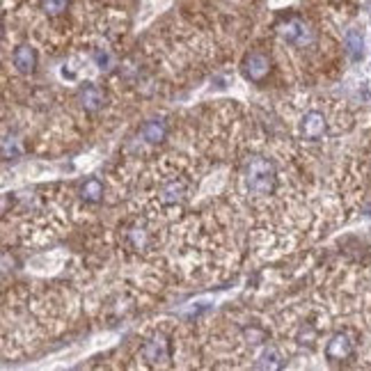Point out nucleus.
Wrapping results in <instances>:
<instances>
[{
	"instance_id": "4",
	"label": "nucleus",
	"mask_w": 371,
	"mask_h": 371,
	"mask_svg": "<svg viewBox=\"0 0 371 371\" xmlns=\"http://www.w3.org/2000/svg\"><path fill=\"white\" fill-rule=\"evenodd\" d=\"M353 351H356V335L349 333V330H342V333H335L330 337V342L326 346V358L328 362H344L353 356Z\"/></svg>"
},
{
	"instance_id": "18",
	"label": "nucleus",
	"mask_w": 371,
	"mask_h": 371,
	"mask_svg": "<svg viewBox=\"0 0 371 371\" xmlns=\"http://www.w3.org/2000/svg\"><path fill=\"white\" fill-rule=\"evenodd\" d=\"M245 337L252 344H261L263 340H266V333H263L261 328H245Z\"/></svg>"
},
{
	"instance_id": "10",
	"label": "nucleus",
	"mask_w": 371,
	"mask_h": 371,
	"mask_svg": "<svg viewBox=\"0 0 371 371\" xmlns=\"http://www.w3.org/2000/svg\"><path fill=\"white\" fill-rule=\"evenodd\" d=\"M168 122L165 119H150L143 124V129H140V136H143L145 143L150 145H159L163 143L165 138H168Z\"/></svg>"
},
{
	"instance_id": "8",
	"label": "nucleus",
	"mask_w": 371,
	"mask_h": 371,
	"mask_svg": "<svg viewBox=\"0 0 371 371\" xmlns=\"http://www.w3.org/2000/svg\"><path fill=\"white\" fill-rule=\"evenodd\" d=\"M78 101L85 112H96L106 106V94L101 87H96L94 82H85L78 89Z\"/></svg>"
},
{
	"instance_id": "11",
	"label": "nucleus",
	"mask_w": 371,
	"mask_h": 371,
	"mask_svg": "<svg viewBox=\"0 0 371 371\" xmlns=\"http://www.w3.org/2000/svg\"><path fill=\"white\" fill-rule=\"evenodd\" d=\"M126 243L131 245V250H138V252L147 250V247L152 245L150 229L145 225H140V222H133L131 227H126Z\"/></svg>"
},
{
	"instance_id": "13",
	"label": "nucleus",
	"mask_w": 371,
	"mask_h": 371,
	"mask_svg": "<svg viewBox=\"0 0 371 371\" xmlns=\"http://www.w3.org/2000/svg\"><path fill=\"white\" fill-rule=\"evenodd\" d=\"M346 53H349L353 62L362 60V55H365V37H362L360 30L346 32Z\"/></svg>"
},
{
	"instance_id": "9",
	"label": "nucleus",
	"mask_w": 371,
	"mask_h": 371,
	"mask_svg": "<svg viewBox=\"0 0 371 371\" xmlns=\"http://www.w3.org/2000/svg\"><path fill=\"white\" fill-rule=\"evenodd\" d=\"M300 133L305 140H319V138H323L326 133V117H323V112H319V110H310V112H305V117L300 119Z\"/></svg>"
},
{
	"instance_id": "17",
	"label": "nucleus",
	"mask_w": 371,
	"mask_h": 371,
	"mask_svg": "<svg viewBox=\"0 0 371 371\" xmlns=\"http://www.w3.org/2000/svg\"><path fill=\"white\" fill-rule=\"evenodd\" d=\"M96 67L101 69V71H112V67H115V60H112V55L108 53V51H96Z\"/></svg>"
},
{
	"instance_id": "6",
	"label": "nucleus",
	"mask_w": 371,
	"mask_h": 371,
	"mask_svg": "<svg viewBox=\"0 0 371 371\" xmlns=\"http://www.w3.org/2000/svg\"><path fill=\"white\" fill-rule=\"evenodd\" d=\"M37 62H39V55H37V51L30 44H21V46L14 48L12 64H14L16 71L23 73V76H30V73H35Z\"/></svg>"
},
{
	"instance_id": "1",
	"label": "nucleus",
	"mask_w": 371,
	"mask_h": 371,
	"mask_svg": "<svg viewBox=\"0 0 371 371\" xmlns=\"http://www.w3.org/2000/svg\"><path fill=\"white\" fill-rule=\"evenodd\" d=\"M243 181H245L247 193H252L257 197L273 195L277 188L275 163L266 159V156H252V159H247V163H245Z\"/></svg>"
},
{
	"instance_id": "12",
	"label": "nucleus",
	"mask_w": 371,
	"mask_h": 371,
	"mask_svg": "<svg viewBox=\"0 0 371 371\" xmlns=\"http://www.w3.org/2000/svg\"><path fill=\"white\" fill-rule=\"evenodd\" d=\"M284 367V358L275 346H268V349L261 351V356L254 362V369H268V371H277Z\"/></svg>"
},
{
	"instance_id": "7",
	"label": "nucleus",
	"mask_w": 371,
	"mask_h": 371,
	"mask_svg": "<svg viewBox=\"0 0 371 371\" xmlns=\"http://www.w3.org/2000/svg\"><path fill=\"white\" fill-rule=\"evenodd\" d=\"M159 200L163 206H177L184 204L188 200V184L184 179H172L168 181L161 191H159Z\"/></svg>"
},
{
	"instance_id": "15",
	"label": "nucleus",
	"mask_w": 371,
	"mask_h": 371,
	"mask_svg": "<svg viewBox=\"0 0 371 371\" xmlns=\"http://www.w3.org/2000/svg\"><path fill=\"white\" fill-rule=\"evenodd\" d=\"M39 5L46 16H62L69 10V0H41Z\"/></svg>"
},
{
	"instance_id": "2",
	"label": "nucleus",
	"mask_w": 371,
	"mask_h": 371,
	"mask_svg": "<svg viewBox=\"0 0 371 371\" xmlns=\"http://www.w3.org/2000/svg\"><path fill=\"white\" fill-rule=\"evenodd\" d=\"M275 32L282 41H286V44H291V46H298V48L310 46L312 41L317 39L312 26L307 21H303L300 16H286V19L277 21Z\"/></svg>"
},
{
	"instance_id": "16",
	"label": "nucleus",
	"mask_w": 371,
	"mask_h": 371,
	"mask_svg": "<svg viewBox=\"0 0 371 371\" xmlns=\"http://www.w3.org/2000/svg\"><path fill=\"white\" fill-rule=\"evenodd\" d=\"M19 156H21L19 140L12 138V136H5V140H3V159L12 161V159H19Z\"/></svg>"
},
{
	"instance_id": "3",
	"label": "nucleus",
	"mask_w": 371,
	"mask_h": 371,
	"mask_svg": "<svg viewBox=\"0 0 371 371\" xmlns=\"http://www.w3.org/2000/svg\"><path fill=\"white\" fill-rule=\"evenodd\" d=\"M270 71H273V62H270V57L263 51H250L243 55L241 73L245 80L254 82V85H261L270 76Z\"/></svg>"
},
{
	"instance_id": "5",
	"label": "nucleus",
	"mask_w": 371,
	"mask_h": 371,
	"mask_svg": "<svg viewBox=\"0 0 371 371\" xmlns=\"http://www.w3.org/2000/svg\"><path fill=\"white\" fill-rule=\"evenodd\" d=\"M143 358L150 362V365H165L172 358V344L165 335H154L152 340H147L143 346Z\"/></svg>"
},
{
	"instance_id": "14",
	"label": "nucleus",
	"mask_w": 371,
	"mask_h": 371,
	"mask_svg": "<svg viewBox=\"0 0 371 371\" xmlns=\"http://www.w3.org/2000/svg\"><path fill=\"white\" fill-rule=\"evenodd\" d=\"M80 200L87 204H99L103 200V184L99 179H87L80 186Z\"/></svg>"
}]
</instances>
